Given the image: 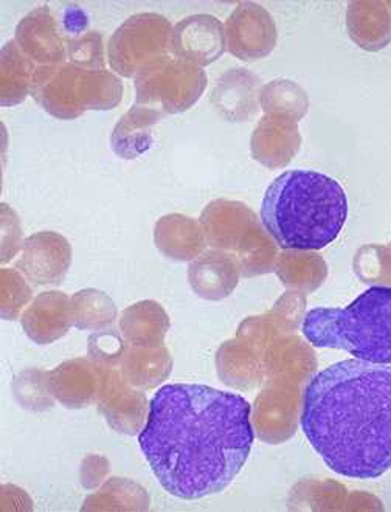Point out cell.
I'll return each mask as SVG.
<instances>
[{
  "mask_svg": "<svg viewBox=\"0 0 391 512\" xmlns=\"http://www.w3.org/2000/svg\"><path fill=\"white\" fill-rule=\"evenodd\" d=\"M227 42L233 55L241 59H260L274 49L275 24L269 13L258 5L236 8L227 22Z\"/></svg>",
  "mask_w": 391,
  "mask_h": 512,
  "instance_id": "cell-10",
  "label": "cell"
},
{
  "mask_svg": "<svg viewBox=\"0 0 391 512\" xmlns=\"http://www.w3.org/2000/svg\"><path fill=\"white\" fill-rule=\"evenodd\" d=\"M252 405L208 385L170 384L149 402L140 449L168 494H219L243 471L255 441Z\"/></svg>",
  "mask_w": 391,
  "mask_h": 512,
  "instance_id": "cell-1",
  "label": "cell"
},
{
  "mask_svg": "<svg viewBox=\"0 0 391 512\" xmlns=\"http://www.w3.org/2000/svg\"><path fill=\"white\" fill-rule=\"evenodd\" d=\"M302 429L342 477L374 480L391 471V365L348 359L315 374L303 396Z\"/></svg>",
  "mask_w": 391,
  "mask_h": 512,
  "instance_id": "cell-2",
  "label": "cell"
},
{
  "mask_svg": "<svg viewBox=\"0 0 391 512\" xmlns=\"http://www.w3.org/2000/svg\"><path fill=\"white\" fill-rule=\"evenodd\" d=\"M36 66L32 59L28 58L18 42L8 41L2 47V59H0V103L2 106H16L22 103L28 95H32L33 78H35Z\"/></svg>",
  "mask_w": 391,
  "mask_h": 512,
  "instance_id": "cell-14",
  "label": "cell"
},
{
  "mask_svg": "<svg viewBox=\"0 0 391 512\" xmlns=\"http://www.w3.org/2000/svg\"><path fill=\"white\" fill-rule=\"evenodd\" d=\"M225 50L224 27L210 14H194L174 27V56L204 67Z\"/></svg>",
  "mask_w": 391,
  "mask_h": 512,
  "instance_id": "cell-11",
  "label": "cell"
},
{
  "mask_svg": "<svg viewBox=\"0 0 391 512\" xmlns=\"http://www.w3.org/2000/svg\"><path fill=\"white\" fill-rule=\"evenodd\" d=\"M14 41L38 67L56 66L67 61L69 35L55 11L47 5L36 8L19 22Z\"/></svg>",
  "mask_w": 391,
  "mask_h": 512,
  "instance_id": "cell-8",
  "label": "cell"
},
{
  "mask_svg": "<svg viewBox=\"0 0 391 512\" xmlns=\"http://www.w3.org/2000/svg\"><path fill=\"white\" fill-rule=\"evenodd\" d=\"M72 261V249L64 236L55 232H41L25 241L24 253L18 269L32 283L59 284L66 277Z\"/></svg>",
  "mask_w": 391,
  "mask_h": 512,
  "instance_id": "cell-9",
  "label": "cell"
},
{
  "mask_svg": "<svg viewBox=\"0 0 391 512\" xmlns=\"http://www.w3.org/2000/svg\"><path fill=\"white\" fill-rule=\"evenodd\" d=\"M2 277H4V286L5 288L10 289L13 294H4V300H2V311H4V317H14V315L18 314L21 311L22 305H24L25 301L28 298L21 297V295H16L18 292H25L27 288H25L24 281H22L21 277L11 272V270H4L2 272Z\"/></svg>",
  "mask_w": 391,
  "mask_h": 512,
  "instance_id": "cell-19",
  "label": "cell"
},
{
  "mask_svg": "<svg viewBox=\"0 0 391 512\" xmlns=\"http://www.w3.org/2000/svg\"><path fill=\"white\" fill-rule=\"evenodd\" d=\"M165 115L154 109L135 104L120 122L115 125L111 135L114 153L122 159L132 160L142 156L154 143V126L159 125Z\"/></svg>",
  "mask_w": 391,
  "mask_h": 512,
  "instance_id": "cell-13",
  "label": "cell"
},
{
  "mask_svg": "<svg viewBox=\"0 0 391 512\" xmlns=\"http://www.w3.org/2000/svg\"><path fill=\"white\" fill-rule=\"evenodd\" d=\"M205 86L202 67L171 56L135 78V104L163 115L180 114L198 103Z\"/></svg>",
  "mask_w": 391,
  "mask_h": 512,
  "instance_id": "cell-7",
  "label": "cell"
},
{
  "mask_svg": "<svg viewBox=\"0 0 391 512\" xmlns=\"http://www.w3.org/2000/svg\"><path fill=\"white\" fill-rule=\"evenodd\" d=\"M67 61L89 70H104L103 36L98 32H87L78 38L69 39Z\"/></svg>",
  "mask_w": 391,
  "mask_h": 512,
  "instance_id": "cell-18",
  "label": "cell"
},
{
  "mask_svg": "<svg viewBox=\"0 0 391 512\" xmlns=\"http://www.w3.org/2000/svg\"><path fill=\"white\" fill-rule=\"evenodd\" d=\"M156 243L165 255L174 260H191L202 249L198 225L179 215L160 219L156 227Z\"/></svg>",
  "mask_w": 391,
  "mask_h": 512,
  "instance_id": "cell-15",
  "label": "cell"
},
{
  "mask_svg": "<svg viewBox=\"0 0 391 512\" xmlns=\"http://www.w3.org/2000/svg\"><path fill=\"white\" fill-rule=\"evenodd\" d=\"M32 97L59 120H75L87 111H111L122 103L123 83L109 70H89L75 64L36 69Z\"/></svg>",
  "mask_w": 391,
  "mask_h": 512,
  "instance_id": "cell-5",
  "label": "cell"
},
{
  "mask_svg": "<svg viewBox=\"0 0 391 512\" xmlns=\"http://www.w3.org/2000/svg\"><path fill=\"white\" fill-rule=\"evenodd\" d=\"M72 308L73 322L78 328H100L115 317L112 301L97 291L78 292L72 298Z\"/></svg>",
  "mask_w": 391,
  "mask_h": 512,
  "instance_id": "cell-17",
  "label": "cell"
},
{
  "mask_svg": "<svg viewBox=\"0 0 391 512\" xmlns=\"http://www.w3.org/2000/svg\"><path fill=\"white\" fill-rule=\"evenodd\" d=\"M122 328L134 342H157L168 329V317L157 303L145 301L123 312Z\"/></svg>",
  "mask_w": 391,
  "mask_h": 512,
  "instance_id": "cell-16",
  "label": "cell"
},
{
  "mask_svg": "<svg viewBox=\"0 0 391 512\" xmlns=\"http://www.w3.org/2000/svg\"><path fill=\"white\" fill-rule=\"evenodd\" d=\"M348 218L347 193L333 177L286 171L270 184L261 222L284 250H320L336 241Z\"/></svg>",
  "mask_w": 391,
  "mask_h": 512,
  "instance_id": "cell-3",
  "label": "cell"
},
{
  "mask_svg": "<svg viewBox=\"0 0 391 512\" xmlns=\"http://www.w3.org/2000/svg\"><path fill=\"white\" fill-rule=\"evenodd\" d=\"M303 334L315 348L348 351L354 359L391 365V286H373L347 308L312 309Z\"/></svg>",
  "mask_w": 391,
  "mask_h": 512,
  "instance_id": "cell-4",
  "label": "cell"
},
{
  "mask_svg": "<svg viewBox=\"0 0 391 512\" xmlns=\"http://www.w3.org/2000/svg\"><path fill=\"white\" fill-rule=\"evenodd\" d=\"M171 56L174 27L160 14H134L109 39V66L125 78H137Z\"/></svg>",
  "mask_w": 391,
  "mask_h": 512,
  "instance_id": "cell-6",
  "label": "cell"
},
{
  "mask_svg": "<svg viewBox=\"0 0 391 512\" xmlns=\"http://www.w3.org/2000/svg\"><path fill=\"white\" fill-rule=\"evenodd\" d=\"M72 322V300L63 292H45L39 295L22 319L25 333L41 345L63 337Z\"/></svg>",
  "mask_w": 391,
  "mask_h": 512,
  "instance_id": "cell-12",
  "label": "cell"
}]
</instances>
